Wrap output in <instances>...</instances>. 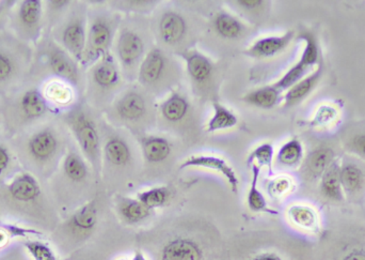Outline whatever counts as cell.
<instances>
[{
	"instance_id": "obj_26",
	"label": "cell",
	"mask_w": 365,
	"mask_h": 260,
	"mask_svg": "<svg viewBox=\"0 0 365 260\" xmlns=\"http://www.w3.org/2000/svg\"><path fill=\"white\" fill-rule=\"evenodd\" d=\"M107 161L115 166H125L132 159L130 147L123 139L113 137L108 139L104 147Z\"/></svg>"
},
{
	"instance_id": "obj_17",
	"label": "cell",
	"mask_w": 365,
	"mask_h": 260,
	"mask_svg": "<svg viewBox=\"0 0 365 260\" xmlns=\"http://www.w3.org/2000/svg\"><path fill=\"white\" fill-rule=\"evenodd\" d=\"M166 69V58L160 49H154L143 58L139 69V79L143 83L153 85L158 83Z\"/></svg>"
},
{
	"instance_id": "obj_12",
	"label": "cell",
	"mask_w": 365,
	"mask_h": 260,
	"mask_svg": "<svg viewBox=\"0 0 365 260\" xmlns=\"http://www.w3.org/2000/svg\"><path fill=\"white\" fill-rule=\"evenodd\" d=\"M8 194L17 203H34L40 197V184L31 174H19L9 184Z\"/></svg>"
},
{
	"instance_id": "obj_42",
	"label": "cell",
	"mask_w": 365,
	"mask_h": 260,
	"mask_svg": "<svg viewBox=\"0 0 365 260\" xmlns=\"http://www.w3.org/2000/svg\"><path fill=\"white\" fill-rule=\"evenodd\" d=\"M11 161H12V156H11L10 150L4 144H0V177L8 171Z\"/></svg>"
},
{
	"instance_id": "obj_31",
	"label": "cell",
	"mask_w": 365,
	"mask_h": 260,
	"mask_svg": "<svg viewBox=\"0 0 365 260\" xmlns=\"http://www.w3.org/2000/svg\"><path fill=\"white\" fill-rule=\"evenodd\" d=\"M322 192L328 199L336 201H342V184H341L340 171L338 167H332L324 176Z\"/></svg>"
},
{
	"instance_id": "obj_36",
	"label": "cell",
	"mask_w": 365,
	"mask_h": 260,
	"mask_svg": "<svg viewBox=\"0 0 365 260\" xmlns=\"http://www.w3.org/2000/svg\"><path fill=\"white\" fill-rule=\"evenodd\" d=\"M24 246L34 260H59L53 249L40 240H27Z\"/></svg>"
},
{
	"instance_id": "obj_4",
	"label": "cell",
	"mask_w": 365,
	"mask_h": 260,
	"mask_svg": "<svg viewBox=\"0 0 365 260\" xmlns=\"http://www.w3.org/2000/svg\"><path fill=\"white\" fill-rule=\"evenodd\" d=\"M48 111V101L38 88L24 90L12 104L13 117L19 124H32L40 120Z\"/></svg>"
},
{
	"instance_id": "obj_37",
	"label": "cell",
	"mask_w": 365,
	"mask_h": 260,
	"mask_svg": "<svg viewBox=\"0 0 365 260\" xmlns=\"http://www.w3.org/2000/svg\"><path fill=\"white\" fill-rule=\"evenodd\" d=\"M307 70H308V66L306 64H302V61L297 62L291 70L287 71L284 75H283L282 79L278 81V83L274 84V87L280 91V90L289 89V88L293 87L295 84H297L298 81H302V77L306 74Z\"/></svg>"
},
{
	"instance_id": "obj_15",
	"label": "cell",
	"mask_w": 365,
	"mask_h": 260,
	"mask_svg": "<svg viewBox=\"0 0 365 260\" xmlns=\"http://www.w3.org/2000/svg\"><path fill=\"white\" fill-rule=\"evenodd\" d=\"M187 24L184 17L175 11H167L160 21V34L166 44L175 45L186 36Z\"/></svg>"
},
{
	"instance_id": "obj_33",
	"label": "cell",
	"mask_w": 365,
	"mask_h": 260,
	"mask_svg": "<svg viewBox=\"0 0 365 260\" xmlns=\"http://www.w3.org/2000/svg\"><path fill=\"white\" fill-rule=\"evenodd\" d=\"M302 156V146L297 139H292L282 146L277 154V160L284 166H293Z\"/></svg>"
},
{
	"instance_id": "obj_9",
	"label": "cell",
	"mask_w": 365,
	"mask_h": 260,
	"mask_svg": "<svg viewBox=\"0 0 365 260\" xmlns=\"http://www.w3.org/2000/svg\"><path fill=\"white\" fill-rule=\"evenodd\" d=\"M204 169L216 171V173L220 174L225 179H227V184L231 186V190L234 193H237L238 186H240L237 175H236L233 167L222 158L208 156V154L191 156L186 159L180 166V169Z\"/></svg>"
},
{
	"instance_id": "obj_39",
	"label": "cell",
	"mask_w": 365,
	"mask_h": 260,
	"mask_svg": "<svg viewBox=\"0 0 365 260\" xmlns=\"http://www.w3.org/2000/svg\"><path fill=\"white\" fill-rule=\"evenodd\" d=\"M332 154L329 149L317 150L310 156V169L314 173H322L331 160Z\"/></svg>"
},
{
	"instance_id": "obj_13",
	"label": "cell",
	"mask_w": 365,
	"mask_h": 260,
	"mask_svg": "<svg viewBox=\"0 0 365 260\" xmlns=\"http://www.w3.org/2000/svg\"><path fill=\"white\" fill-rule=\"evenodd\" d=\"M117 51L121 64L125 66H132L143 56L145 43L136 32L124 30L118 40Z\"/></svg>"
},
{
	"instance_id": "obj_28",
	"label": "cell",
	"mask_w": 365,
	"mask_h": 260,
	"mask_svg": "<svg viewBox=\"0 0 365 260\" xmlns=\"http://www.w3.org/2000/svg\"><path fill=\"white\" fill-rule=\"evenodd\" d=\"M162 115L165 119L170 122L181 121L184 119L189 111V103L182 94H173L164 103H163Z\"/></svg>"
},
{
	"instance_id": "obj_23",
	"label": "cell",
	"mask_w": 365,
	"mask_h": 260,
	"mask_svg": "<svg viewBox=\"0 0 365 260\" xmlns=\"http://www.w3.org/2000/svg\"><path fill=\"white\" fill-rule=\"evenodd\" d=\"M250 166L252 179H251L250 188H249L248 194H247V205H248L249 209L251 211L257 212V214L264 212V214H276V211L268 207L265 196L257 186L261 169L255 164L250 165Z\"/></svg>"
},
{
	"instance_id": "obj_45",
	"label": "cell",
	"mask_w": 365,
	"mask_h": 260,
	"mask_svg": "<svg viewBox=\"0 0 365 260\" xmlns=\"http://www.w3.org/2000/svg\"><path fill=\"white\" fill-rule=\"evenodd\" d=\"M236 4L245 10L255 11L261 8L264 2L261 0H240V1H236Z\"/></svg>"
},
{
	"instance_id": "obj_40",
	"label": "cell",
	"mask_w": 365,
	"mask_h": 260,
	"mask_svg": "<svg viewBox=\"0 0 365 260\" xmlns=\"http://www.w3.org/2000/svg\"><path fill=\"white\" fill-rule=\"evenodd\" d=\"M306 49H304V53H302V59H300L299 61L306 64L309 68V66H313V64L317 61L319 51H317V43L313 40V38L306 36Z\"/></svg>"
},
{
	"instance_id": "obj_1",
	"label": "cell",
	"mask_w": 365,
	"mask_h": 260,
	"mask_svg": "<svg viewBox=\"0 0 365 260\" xmlns=\"http://www.w3.org/2000/svg\"><path fill=\"white\" fill-rule=\"evenodd\" d=\"M60 139L55 129L43 126L29 135L26 141L25 152L34 166L46 167L57 158Z\"/></svg>"
},
{
	"instance_id": "obj_5",
	"label": "cell",
	"mask_w": 365,
	"mask_h": 260,
	"mask_svg": "<svg viewBox=\"0 0 365 260\" xmlns=\"http://www.w3.org/2000/svg\"><path fill=\"white\" fill-rule=\"evenodd\" d=\"M44 61L51 74L64 81L77 85L79 81V71L77 61L61 46L51 42L45 46Z\"/></svg>"
},
{
	"instance_id": "obj_25",
	"label": "cell",
	"mask_w": 365,
	"mask_h": 260,
	"mask_svg": "<svg viewBox=\"0 0 365 260\" xmlns=\"http://www.w3.org/2000/svg\"><path fill=\"white\" fill-rule=\"evenodd\" d=\"M279 96H280V91L274 86H266L249 92L242 100L252 106L270 109L276 106Z\"/></svg>"
},
{
	"instance_id": "obj_29",
	"label": "cell",
	"mask_w": 365,
	"mask_h": 260,
	"mask_svg": "<svg viewBox=\"0 0 365 260\" xmlns=\"http://www.w3.org/2000/svg\"><path fill=\"white\" fill-rule=\"evenodd\" d=\"M64 176L70 181L79 184L88 177V166L83 159L77 152L70 151L62 163Z\"/></svg>"
},
{
	"instance_id": "obj_20",
	"label": "cell",
	"mask_w": 365,
	"mask_h": 260,
	"mask_svg": "<svg viewBox=\"0 0 365 260\" xmlns=\"http://www.w3.org/2000/svg\"><path fill=\"white\" fill-rule=\"evenodd\" d=\"M287 216L289 222L298 229L307 231H315L319 229V216L310 206L300 204L289 206Z\"/></svg>"
},
{
	"instance_id": "obj_3",
	"label": "cell",
	"mask_w": 365,
	"mask_h": 260,
	"mask_svg": "<svg viewBox=\"0 0 365 260\" xmlns=\"http://www.w3.org/2000/svg\"><path fill=\"white\" fill-rule=\"evenodd\" d=\"M68 126L81 151L94 164L100 156V136L93 120L83 111H77L68 118Z\"/></svg>"
},
{
	"instance_id": "obj_7",
	"label": "cell",
	"mask_w": 365,
	"mask_h": 260,
	"mask_svg": "<svg viewBox=\"0 0 365 260\" xmlns=\"http://www.w3.org/2000/svg\"><path fill=\"white\" fill-rule=\"evenodd\" d=\"M111 40L113 30L109 24L102 19H94L87 34V45L81 64H91L106 56Z\"/></svg>"
},
{
	"instance_id": "obj_35",
	"label": "cell",
	"mask_w": 365,
	"mask_h": 260,
	"mask_svg": "<svg viewBox=\"0 0 365 260\" xmlns=\"http://www.w3.org/2000/svg\"><path fill=\"white\" fill-rule=\"evenodd\" d=\"M272 161H274V146L269 143L261 144L257 146L248 158V164H255L262 169L267 167L269 171L272 169Z\"/></svg>"
},
{
	"instance_id": "obj_10",
	"label": "cell",
	"mask_w": 365,
	"mask_h": 260,
	"mask_svg": "<svg viewBox=\"0 0 365 260\" xmlns=\"http://www.w3.org/2000/svg\"><path fill=\"white\" fill-rule=\"evenodd\" d=\"M98 209L96 201H88L76 210L66 223V229L73 237L87 238L96 229Z\"/></svg>"
},
{
	"instance_id": "obj_46",
	"label": "cell",
	"mask_w": 365,
	"mask_h": 260,
	"mask_svg": "<svg viewBox=\"0 0 365 260\" xmlns=\"http://www.w3.org/2000/svg\"><path fill=\"white\" fill-rule=\"evenodd\" d=\"M354 149L365 158V135L355 137L353 141Z\"/></svg>"
},
{
	"instance_id": "obj_27",
	"label": "cell",
	"mask_w": 365,
	"mask_h": 260,
	"mask_svg": "<svg viewBox=\"0 0 365 260\" xmlns=\"http://www.w3.org/2000/svg\"><path fill=\"white\" fill-rule=\"evenodd\" d=\"M214 26L217 34L227 40L240 38L245 29L242 21L227 12L219 13L215 19Z\"/></svg>"
},
{
	"instance_id": "obj_11",
	"label": "cell",
	"mask_w": 365,
	"mask_h": 260,
	"mask_svg": "<svg viewBox=\"0 0 365 260\" xmlns=\"http://www.w3.org/2000/svg\"><path fill=\"white\" fill-rule=\"evenodd\" d=\"M160 260H204L203 249L190 238H175L163 246Z\"/></svg>"
},
{
	"instance_id": "obj_34",
	"label": "cell",
	"mask_w": 365,
	"mask_h": 260,
	"mask_svg": "<svg viewBox=\"0 0 365 260\" xmlns=\"http://www.w3.org/2000/svg\"><path fill=\"white\" fill-rule=\"evenodd\" d=\"M340 179L343 188L349 193L358 192L364 184L361 171L353 165H349L340 171Z\"/></svg>"
},
{
	"instance_id": "obj_2",
	"label": "cell",
	"mask_w": 365,
	"mask_h": 260,
	"mask_svg": "<svg viewBox=\"0 0 365 260\" xmlns=\"http://www.w3.org/2000/svg\"><path fill=\"white\" fill-rule=\"evenodd\" d=\"M43 13V4L40 0H24L17 4L12 23L19 39L36 42L40 38Z\"/></svg>"
},
{
	"instance_id": "obj_41",
	"label": "cell",
	"mask_w": 365,
	"mask_h": 260,
	"mask_svg": "<svg viewBox=\"0 0 365 260\" xmlns=\"http://www.w3.org/2000/svg\"><path fill=\"white\" fill-rule=\"evenodd\" d=\"M336 115H338V111H336V109L324 105V106L319 107V111H317L314 122L317 124H327L334 121Z\"/></svg>"
},
{
	"instance_id": "obj_19",
	"label": "cell",
	"mask_w": 365,
	"mask_h": 260,
	"mask_svg": "<svg viewBox=\"0 0 365 260\" xmlns=\"http://www.w3.org/2000/svg\"><path fill=\"white\" fill-rule=\"evenodd\" d=\"M117 111L123 119L136 121L145 116L147 104L141 94L134 91L128 92L118 102Z\"/></svg>"
},
{
	"instance_id": "obj_16",
	"label": "cell",
	"mask_w": 365,
	"mask_h": 260,
	"mask_svg": "<svg viewBox=\"0 0 365 260\" xmlns=\"http://www.w3.org/2000/svg\"><path fill=\"white\" fill-rule=\"evenodd\" d=\"M186 62L187 73L197 83H205L212 76L214 64L204 54L190 49L180 54Z\"/></svg>"
},
{
	"instance_id": "obj_18",
	"label": "cell",
	"mask_w": 365,
	"mask_h": 260,
	"mask_svg": "<svg viewBox=\"0 0 365 260\" xmlns=\"http://www.w3.org/2000/svg\"><path fill=\"white\" fill-rule=\"evenodd\" d=\"M92 79L96 85L104 89L113 87L119 83V70L110 56H104L94 64L92 69Z\"/></svg>"
},
{
	"instance_id": "obj_43",
	"label": "cell",
	"mask_w": 365,
	"mask_h": 260,
	"mask_svg": "<svg viewBox=\"0 0 365 260\" xmlns=\"http://www.w3.org/2000/svg\"><path fill=\"white\" fill-rule=\"evenodd\" d=\"M339 260H365V249H351L349 252L345 253Z\"/></svg>"
},
{
	"instance_id": "obj_22",
	"label": "cell",
	"mask_w": 365,
	"mask_h": 260,
	"mask_svg": "<svg viewBox=\"0 0 365 260\" xmlns=\"http://www.w3.org/2000/svg\"><path fill=\"white\" fill-rule=\"evenodd\" d=\"M118 211L121 218L128 224H139L151 216V210L148 209L137 199L122 197L118 203Z\"/></svg>"
},
{
	"instance_id": "obj_48",
	"label": "cell",
	"mask_w": 365,
	"mask_h": 260,
	"mask_svg": "<svg viewBox=\"0 0 365 260\" xmlns=\"http://www.w3.org/2000/svg\"><path fill=\"white\" fill-rule=\"evenodd\" d=\"M115 260H130V259H125V257H120V259Z\"/></svg>"
},
{
	"instance_id": "obj_38",
	"label": "cell",
	"mask_w": 365,
	"mask_h": 260,
	"mask_svg": "<svg viewBox=\"0 0 365 260\" xmlns=\"http://www.w3.org/2000/svg\"><path fill=\"white\" fill-rule=\"evenodd\" d=\"M293 181L287 176H278L270 180L267 184V193L272 199H278L291 192Z\"/></svg>"
},
{
	"instance_id": "obj_21",
	"label": "cell",
	"mask_w": 365,
	"mask_h": 260,
	"mask_svg": "<svg viewBox=\"0 0 365 260\" xmlns=\"http://www.w3.org/2000/svg\"><path fill=\"white\" fill-rule=\"evenodd\" d=\"M143 156L150 163H162L169 158L171 145L168 139L160 136H145L141 139Z\"/></svg>"
},
{
	"instance_id": "obj_30",
	"label": "cell",
	"mask_w": 365,
	"mask_h": 260,
	"mask_svg": "<svg viewBox=\"0 0 365 260\" xmlns=\"http://www.w3.org/2000/svg\"><path fill=\"white\" fill-rule=\"evenodd\" d=\"M137 199L148 209L154 210L165 207L171 199V191L168 186H154L137 193Z\"/></svg>"
},
{
	"instance_id": "obj_14",
	"label": "cell",
	"mask_w": 365,
	"mask_h": 260,
	"mask_svg": "<svg viewBox=\"0 0 365 260\" xmlns=\"http://www.w3.org/2000/svg\"><path fill=\"white\" fill-rule=\"evenodd\" d=\"M292 36H293L292 32H287L283 36H264L251 44L245 54L249 57L259 58V59L272 57L282 51L289 45Z\"/></svg>"
},
{
	"instance_id": "obj_32",
	"label": "cell",
	"mask_w": 365,
	"mask_h": 260,
	"mask_svg": "<svg viewBox=\"0 0 365 260\" xmlns=\"http://www.w3.org/2000/svg\"><path fill=\"white\" fill-rule=\"evenodd\" d=\"M317 79H319V72L307 77V79H302L293 87L289 88V91L285 94V104L293 105L306 98L314 87Z\"/></svg>"
},
{
	"instance_id": "obj_24",
	"label": "cell",
	"mask_w": 365,
	"mask_h": 260,
	"mask_svg": "<svg viewBox=\"0 0 365 260\" xmlns=\"http://www.w3.org/2000/svg\"><path fill=\"white\" fill-rule=\"evenodd\" d=\"M212 109H214V113H212V117L208 120L207 126H206V131L208 133L229 130V129L237 126V116L233 111H230L225 105L214 102Z\"/></svg>"
},
{
	"instance_id": "obj_8",
	"label": "cell",
	"mask_w": 365,
	"mask_h": 260,
	"mask_svg": "<svg viewBox=\"0 0 365 260\" xmlns=\"http://www.w3.org/2000/svg\"><path fill=\"white\" fill-rule=\"evenodd\" d=\"M59 39L62 49H66L76 61H83L87 45V31L83 19L72 17L66 21L60 31Z\"/></svg>"
},
{
	"instance_id": "obj_47",
	"label": "cell",
	"mask_w": 365,
	"mask_h": 260,
	"mask_svg": "<svg viewBox=\"0 0 365 260\" xmlns=\"http://www.w3.org/2000/svg\"><path fill=\"white\" fill-rule=\"evenodd\" d=\"M130 260H148L147 256H145V253L140 250H136L134 253H133V256L130 257Z\"/></svg>"
},
{
	"instance_id": "obj_6",
	"label": "cell",
	"mask_w": 365,
	"mask_h": 260,
	"mask_svg": "<svg viewBox=\"0 0 365 260\" xmlns=\"http://www.w3.org/2000/svg\"><path fill=\"white\" fill-rule=\"evenodd\" d=\"M25 53L12 41L0 40V90L9 89L23 72Z\"/></svg>"
},
{
	"instance_id": "obj_44",
	"label": "cell",
	"mask_w": 365,
	"mask_h": 260,
	"mask_svg": "<svg viewBox=\"0 0 365 260\" xmlns=\"http://www.w3.org/2000/svg\"><path fill=\"white\" fill-rule=\"evenodd\" d=\"M249 260H285L278 253L272 252V251H265V252L257 253L253 255Z\"/></svg>"
}]
</instances>
